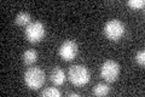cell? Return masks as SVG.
<instances>
[{
	"label": "cell",
	"mask_w": 145,
	"mask_h": 97,
	"mask_svg": "<svg viewBox=\"0 0 145 97\" xmlns=\"http://www.w3.org/2000/svg\"><path fill=\"white\" fill-rule=\"evenodd\" d=\"M45 80H46L45 72L39 67L29 68L24 73V82L31 90H39L44 85Z\"/></svg>",
	"instance_id": "cell-1"
},
{
	"label": "cell",
	"mask_w": 145,
	"mask_h": 97,
	"mask_svg": "<svg viewBox=\"0 0 145 97\" xmlns=\"http://www.w3.org/2000/svg\"><path fill=\"white\" fill-rule=\"evenodd\" d=\"M68 78L72 85L82 86L89 81V72L82 64H74L69 68L68 72Z\"/></svg>",
	"instance_id": "cell-2"
},
{
	"label": "cell",
	"mask_w": 145,
	"mask_h": 97,
	"mask_svg": "<svg viewBox=\"0 0 145 97\" xmlns=\"http://www.w3.org/2000/svg\"><path fill=\"white\" fill-rule=\"evenodd\" d=\"M24 34L29 43L35 44L44 39L45 34H46V29H45V26L41 22L35 21V22H30L29 24L25 27Z\"/></svg>",
	"instance_id": "cell-3"
},
{
	"label": "cell",
	"mask_w": 145,
	"mask_h": 97,
	"mask_svg": "<svg viewBox=\"0 0 145 97\" xmlns=\"http://www.w3.org/2000/svg\"><path fill=\"white\" fill-rule=\"evenodd\" d=\"M104 33L106 38L112 41H119L125 35V24L119 20H111L106 22L104 27Z\"/></svg>",
	"instance_id": "cell-4"
},
{
	"label": "cell",
	"mask_w": 145,
	"mask_h": 97,
	"mask_svg": "<svg viewBox=\"0 0 145 97\" xmlns=\"http://www.w3.org/2000/svg\"><path fill=\"white\" fill-rule=\"evenodd\" d=\"M120 74V66L119 63L109 59L102 64L101 68V75L106 82H114Z\"/></svg>",
	"instance_id": "cell-5"
},
{
	"label": "cell",
	"mask_w": 145,
	"mask_h": 97,
	"mask_svg": "<svg viewBox=\"0 0 145 97\" xmlns=\"http://www.w3.org/2000/svg\"><path fill=\"white\" fill-rule=\"evenodd\" d=\"M78 51H79V48L75 41L67 40L61 45L59 56L64 59V61H72V59L76 57V55H78Z\"/></svg>",
	"instance_id": "cell-6"
},
{
	"label": "cell",
	"mask_w": 145,
	"mask_h": 97,
	"mask_svg": "<svg viewBox=\"0 0 145 97\" xmlns=\"http://www.w3.org/2000/svg\"><path fill=\"white\" fill-rule=\"evenodd\" d=\"M51 81L54 85L59 86L62 84H64L65 81V73L61 67H54L51 72Z\"/></svg>",
	"instance_id": "cell-7"
},
{
	"label": "cell",
	"mask_w": 145,
	"mask_h": 97,
	"mask_svg": "<svg viewBox=\"0 0 145 97\" xmlns=\"http://www.w3.org/2000/svg\"><path fill=\"white\" fill-rule=\"evenodd\" d=\"M36 59H38V53H36V51L34 49L27 50V51L23 53V62H24V64H27V66L33 64Z\"/></svg>",
	"instance_id": "cell-8"
},
{
	"label": "cell",
	"mask_w": 145,
	"mask_h": 97,
	"mask_svg": "<svg viewBox=\"0 0 145 97\" xmlns=\"http://www.w3.org/2000/svg\"><path fill=\"white\" fill-rule=\"evenodd\" d=\"M15 23L18 26H28L30 23V15L28 12H20L15 18Z\"/></svg>",
	"instance_id": "cell-9"
},
{
	"label": "cell",
	"mask_w": 145,
	"mask_h": 97,
	"mask_svg": "<svg viewBox=\"0 0 145 97\" xmlns=\"http://www.w3.org/2000/svg\"><path fill=\"white\" fill-rule=\"evenodd\" d=\"M109 92H110V87L106 84H102L99 82L96 86L93 87V94L96 96H106Z\"/></svg>",
	"instance_id": "cell-10"
},
{
	"label": "cell",
	"mask_w": 145,
	"mask_h": 97,
	"mask_svg": "<svg viewBox=\"0 0 145 97\" xmlns=\"http://www.w3.org/2000/svg\"><path fill=\"white\" fill-rule=\"evenodd\" d=\"M40 95L45 96V97H59L61 92L58 91L56 87H47V89H45Z\"/></svg>",
	"instance_id": "cell-11"
},
{
	"label": "cell",
	"mask_w": 145,
	"mask_h": 97,
	"mask_svg": "<svg viewBox=\"0 0 145 97\" xmlns=\"http://www.w3.org/2000/svg\"><path fill=\"white\" fill-rule=\"evenodd\" d=\"M127 5L134 9V10H140V9H143L145 6V1L144 0H128Z\"/></svg>",
	"instance_id": "cell-12"
},
{
	"label": "cell",
	"mask_w": 145,
	"mask_h": 97,
	"mask_svg": "<svg viewBox=\"0 0 145 97\" xmlns=\"http://www.w3.org/2000/svg\"><path fill=\"white\" fill-rule=\"evenodd\" d=\"M135 62H137L139 66H144L145 64V51H138L135 55Z\"/></svg>",
	"instance_id": "cell-13"
},
{
	"label": "cell",
	"mask_w": 145,
	"mask_h": 97,
	"mask_svg": "<svg viewBox=\"0 0 145 97\" xmlns=\"http://www.w3.org/2000/svg\"><path fill=\"white\" fill-rule=\"evenodd\" d=\"M68 96H70V97H79L80 95H79V94H69Z\"/></svg>",
	"instance_id": "cell-14"
}]
</instances>
